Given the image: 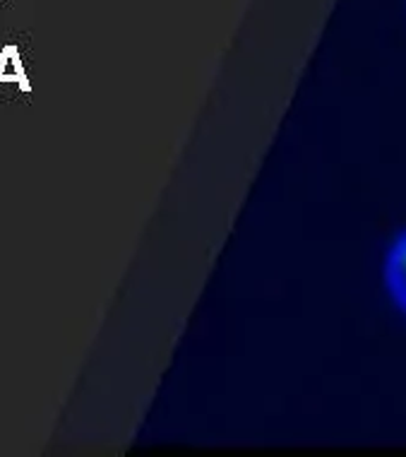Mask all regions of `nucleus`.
<instances>
[{"instance_id":"f257e3e1","label":"nucleus","mask_w":406,"mask_h":457,"mask_svg":"<svg viewBox=\"0 0 406 457\" xmlns=\"http://www.w3.org/2000/svg\"><path fill=\"white\" fill-rule=\"evenodd\" d=\"M382 277H385V289L390 294V299L406 316V232L399 233L385 253Z\"/></svg>"},{"instance_id":"f03ea898","label":"nucleus","mask_w":406,"mask_h":457,"mask_svg":"<svg viewBox=\"0 0 406 457\" xmlns=\"http://www.w3.org/2000/svg\"><path fill=\"white\" fill-rule=\"evenodd\" d=\"M5 83H15L20 91H25V94L32 91V83L27 77L25 63H22V56L15 43H5L0 49V87Z\"/></svg>"}]
</instances>
